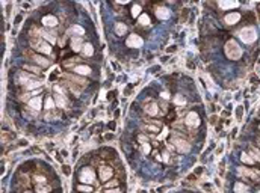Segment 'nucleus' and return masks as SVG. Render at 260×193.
I'll return each instance as SVG.
<instances>
[{
    "instance_id": "c756f323",
    "label": "nucleus",
    "mask_w": 260,
    "mask_h": 193,
    "mask_svg": "<svg viewBox=\"0 0 260 193\" xmlns=\"http://www.w3.org/2000/svg\"><path fill=\"white\" fill-rule=\"evenodd\" d=\"M174 103L178 104V106H183V104L186 103V98H185L183 95H176V97H174Z\"/></svg>"
},
{
    "instance_id": "a18cd8bd",
    "label": "nucleus",
    "mask_w": 260,
    "mask_h": 193,
    "mask_svg": "<svg viewBox=\"0 0 260 193\" xmlns=\"http://www.w3.org/2000/svg\"><path fill=\"white\" fill-rule=\"evenodd\" d=\"M160 97H162L164 100H168V94H166V92H162V94H160Z\"/></svg>"
},
{
    "instance_id": "5701e85b",
    "label": "nucleus",
    "mask_w": 260,
    "mask_h": 193,
    "mask_svg": "<svg viewBox=\"0 0 260 193\" xmlns=\"http://www.w3.org/2000/svg\"><path fill=\"white\" fill-rule=\"evenodd\" d=\"M138 24L139 26H150V18H148V15L147 14H141L139 15V18H138Z\"/></svg>"
},
{
    "instance_id": "423d86ee",
    "label": "nucleus",
    "mask_w": 260,
    "mask_h": 193,
    "mask_svg": "<svg viewBox=\"0 0 260 193\" xmlns=\"http://www.w3.org/2000/svg\"><path fill=\"white\" fill-rule=\"evenodd\" d=\"M185 124L188 125V127H191V128H197L200 125V116L195 112H189V113L186 115V118H185Z\"/></svg>"
},
{
    "instance_id": "b1692460",
    "label": "nucleus",
    "mask_w": 260,
    "mask_h": 193,
    "mask_svg": "<svg viewBox=\"0 0 260 193\" xmlns=\"http://www.w3.org/2000/svg\"><path fill=\"white\" fill-rule=\"evenodd\" d=\"M247 192H248V187L244 182H236L235 184V193H247Z\"/></svg>"
},
{
    "instance_id": "a878e982",
    "label": "nucleus",
    "mask_w": 260,
    "mask_h": 193,
    "mask_svg": "<svg viewBox=\"0 0 260 193\" xmlns=\"http://www.w3.org/2000/svg\"><path fill=\"white\" fill-rule=\"evenodd\" d=\"M41 85H43V83H41L39 80H35V81H29V83H27L24 88H26L27 91H30V89H34V88H39Z\"/></svg>"
},
{
    "instance_id": "f257e3e1",
    "label": "nucleus",
    "mask_w": 260,
    "mask_h": 193,
    "mask_svg": "<svg viewBox=\"0 0 260 193\" xmlns=\"http://www.w3.org/2000/svg\"><path fill=\"white\" fill-rule=\"evenodd\" d=\"M225 56L231 60H239L240 56H242V48L239 47L235 39H230L227 44H225Z\"/></svg>"
},
{
    "instance_id": "2eb2a0df",
    "label": "nucleus",
    "mask_w": 260,
    "mask_h": 193,
    "mask_svg": "<svg viewBox=\"0 0 260 193\" xmlns=\"http://www.w3.org/2000/svg\"><path fill=\"white\" fill-rule=\"evenodd\" d=\"M144 110H145V113L151 115V116H156V115L159 113V106H157L156 103H147V104L144 106Z\"/></svg>"
},
{
    "instance_id": "ea45409f",
    "label": "nucleus",
    "mask_w": 260,
    "mask_h": 193,
    "mask_svg": "<svg viewBox=\"0 0 260 193\" xmlns=\"http://www.w3.org/2000/svg\"><path fill=\"white\" fill-rule=\"evenodd\" d=\"M62 172H64L65 175H70V173H71V168H70V166H67V164H64V166H62Z\"/></svg>"
},
{
    "instance_id": "c03bdc74",
    "label": "nucleus",
    "mask_w": 260,
    "mask_h": 193,
    "mask_svg": "<svg viewBox=\"0 0 260 193\" xmlns=\"http://www.w3.org/2000/svg\"><path fill=\"white\" fill-rule=\"evenodd\" d=\"M195 173H197V175H201V173H203V168H197V169H195Z\"/></svg>"
},
{
    "instance_id": "f3484780",
    "label": "nucleus",
    "mask_w": 260,
    "mask_h": 193,
    "mask_svg": "<svg viewBox=\"0 0 260 193\" xmlns=\"http://www.w3.org/2000/svg\"><path fill=\"white\" fill-rule=\"evenodd\" d=\"M27 104H29L30 109H34L35 112H38V110L41 109V97H34V98H30Z\"/></svg>"
},
{
    "instance_id": "cd10ccee",
    "label": "nucleus",
    "mask_w": 260,
    "mask_h": 193,
    "mask_svg": "<svg viewBox=\"0 0 260 193\" xmlns=\"http://www.w3.org/2000/svg\"><path fill=\"white\" fill-rule=\"evenodd\" d=\"M240 160H242L244 163H248V164H253V163H254V160L251 159V156L247 154V152H244V154L240 156Z\"/></svg>"
},
{
    "instance_id": "9b49d317",
    "label": "nucleus",
    "mask_w": 260,
    "mask_h": 193,
    "mask_svg": "<svg viewBox=\"0 0 260 193\" xmlns=\"http://www.w3.org/2000/svg\"><path fill=\"white\" fill-rule=\"evenodd\" d=\"M41 23H43V26L52 29V27H56V26H58V18H56L55 15H46V17H43Z\"/></svg>"
},
{
    "instance_id": "4468645a",
    "label": "nucleus",
    "mask_w": 260,
    "mask_h": 193,
    "mask_svg": "<svg viewBox=\"0 0 260 193\" xmlns=\"http://www.w3.org/2000/svg\"><path fill=\"white\" fill-rule=\"evenodd\" d=\"M41 36L47 41L50 46L56 42V32H53V30H48V32L47 30H41Z\"/></svg>"
},
{
    "instance_id": "49530a36",
    "label": "nucleus",
    "mask_w": 260,
    "mask_h": 193,
    "mask_svg": "<svg viewBox=\"0 0 260 193\" xmlns=\"http://www.w3.org/2000/svg\"><path fill=\"white\" fill-rule=\"evenodd\" d=\"M240 116H242V107L237 109V118H240Z\"/></svg>"
},
{
    "instance_id": "37998d69",
    "label": "nucleus",
    "mask_w": 260,
    "mask_h": 193,
    "mask_svg": "<svg viewBox=\"0 0 260 193\" xmlns=\"http://www.w3.org/2000/svg\"><path fill=\"white\" fill-rule=\"evenodd\" d=\"M176 50H177V47L171 46V47H168V50H166V51H168V53H173V51H176Z\"/></svg>"
},
{
    "instance_id": "6e6552de",
    "label": "nucleus",
    "mask_w": 260,
    "mask_h": 193,
    "mask_svg": "<svg viewBox=\"0 0 260 193\" xmlns=\"http://www.w3.org/2000/svg\"><path fill=\"white\" fill-rule=\"evenodd\" d=\"M239 175L240 177H245V178H249V180H259V173L254 169H247V168H239Z\"/></svg>"
},
{
    "instance_id": "473e14b6",
    "label": "nucleus",
    "mask_w": 260,
    "mask_h": 193,
    "mask_svg": "<svg viewBox=\"0 0 260 193\" xmlns=\"http://www.w3.org/2000/svg\"><path fill=\"white\" fill-rule=\"evenodd\" d=\"M34 180H35L36 184H46V182H47L46 177H41V175H35V177H34Z\"/></svg>"
},
{
    "instance_id": "c85d7f7f",
    "label": "nucleus",
    "mask_w": 260,
    "mask_h": 193,
    "mask_svg": "<svg viewBox=\"0 0 260 193\" xmlns=\"http://www.w3.org/2000/svg\"><path fill=\"white\" fill-rule=\"evenodd\" d=\"M249 156H251V159L253 160H256V161H260V151H257V149H251L249 151Z\"/></svg>"
},
{
    "instance_id": "a19ab883",
    "label": "nucleus",
    "mask_w": 260,
    "mask_h": 193,
    "mask_svg": "<svg viewBox=\"0 0 260 193\" xmlns=\"http://www.w3.org/2000/svg\"><path fill=\"white\" fill-rule=\"evenodd\" d=\"M105 193H121V190H119L118 187H115V189H106Z\"/></svg>"
},
{
    "instance_id": "393cba45",
    "label": "nucleus",
    "mask_w": 260,
    "mask_h": 193,
    "mask_svg": "<svg viewBox=\"0 0 260 193\" xmlns=\"http://www.w3.org/2000/svg\"><path fill=\"white\" fill-rule=\"evenodd\" d=\"M55 106H56V103H55V100H53L52 97H48L47 100H46V104H44V109H46V110H53V109H55Z\"/></svg>"
},
{
    "instance_id": "79ce46f5",
    "label": "nucleus",
    "mask_w": 260,
    "mask_h": 193,
    "mask_svg": "<svg viewBox=\"0 0 260 193\" xmlns=\"http://www.w3.org/2000/svg\"><path fill=\"white\" fill-rule=\"evenodd\" d=\"M142 148H144V152H150V143H142Z\"/></svg>"
},
{
    "instance_id": "7c9ffc66",
    "label": "nucleus",
    "mask_w": 260,
    "mask_h": 193,
    "mask_svg": "<svg viewBox=\"0 0 260 193\" xmlns=\"http://www.w3.org/2000/svg\"><path fill=\"white\" fill-rule=\"evenodd\" d=\"M24 69H26V71H32V72H35V74H39V68L30 65V64H26V65H24Z\"/></svg>"
},
{
    "instance_id": "4be33fe9",
    "label": "nucleus",
    "mask_w": 260,
    "mask_h": 193,
    "mask_svg": "<svg viewBox=\"0 0 260 193\" xmlns=\"http://www.w3.org/2000/svg\"><path fill=\"white\" fill-rule=\"evenodd\" d=\"M127 32V26L124 23H117L115 24V33L118 35V36H123V35Z\"/></svg>"
},
{
    "instance_id": "1a4fd4ad",
    "label": "nucleus",
    "mask_w": 260,
    "mask_h": 193,
    "mask_svg": "<svg viewBox=\"0 0 260 193\" xmlns=\"http://www.w3.org/2000/svg\"><path fill=\"white\" fill-rule=\"evenodd\" d=\"M112 175H114V169L109 168V166H101L100 170H98V177H100V180L103 182H107V180H109Z\"/></svg>"
},
{
    "instance_id": "2f4dec72",
    "label": "nucleus",
    "mask_w": 260,
    "mask_h": 193,
    "mask_svg": "<svg viewBox=\"0 0 260 193\" xmlns=\"http://www.w3.org/2000/svg\"><path fill=\"white\" fill-rule=\"evenodd\" d=\"M73 32H74V33H77V36H79V35H83V33H85V29H83L82 26L76 24V26L73 27Z\"/></svg>"
},
{
    "instance_id": "f03ea898",
    "label": "nucleus",
    "mask_w": 260,
    "mask_h": 193,
    "mask_svg": "<svg viewBox=\"0 0 260 193\" xmlns=\"http://www.w3.org/2000/svg\"><path fill=\"white\" fill-rule=\"evenodd\" d=\"M32 47L35 48L38 53H43V55H52V46L46 42V41H43V39H39L38 36H34V41L30 42Z\"/></svg>"
},
{
    "instance_id": "9d476101",
    "label": "nucleus",
    "mask_w": 260,
    "mask_h": 193,
    "mask_svg": "<svg viewBox=\"0 0 260 193\" xmlns=\"http://www.w3.org/2000/svg\"><path fill=\"white\" fill-rule=\"evenodd\" d=\"M30 59L32 60H35V64H38L39 67H43V68H47L52 65V60H48L46 57H43L41 55H30Z\"/></svg>"
},
{
    "instance_id": "6ab92c4d",
    "label": "nucleus",
    "mask_w": 260,
    "mask_h": 193,
    "mask_svg": "<svg viewBox=\"0 0 260 193\" xmlns=\"http://www.w3.org/2000/svg\"><path fill=\"white\" fill-rule=\"evenodd\" d=\"M53 100H55V103H56V106L61 107V109H64V107L67 106V100H65V98H64V95H61V94H55Z\"/></svg>"
},
{
    "instance_id": "20e7f679",
    "label": "nucleus",
    "mask_w": 260,
    "mask_h": 193,
    "mask_svg": "<svg viewBox=\"0 0 260 193\" xmlns=\"http://www.w3.org/2000/svg\"><path fill=\"white\" fill-rule=\"evenodd\" d=\"M173 145L174 148L177 149L178 152H182V154H186V152H189L191 149V145L188 140H185V139H182V137H173Z\"/></svg>"
},
{
    "instance_id": "a211bd4d",
    "label": "nucleus",
    "mask_w": 260,
    "mask_h": 193,
    "mask_svg": "<svg viewBox=\"0 0 260 193\" xmlns=\"http://www.w3.org/2000/svg\"><path fill=\"white\" fill-rule=\"evenodd\" d=\"M156 17H157L159 20H166V18L169 17V11H168L166 8H157V9H156Z\"/></svg>"
},
{
    "instance_id": "dca6fc26",
    "label": "nucleus",
    "mask_w": 260,
    "mask_h": 193,
    "mask_svg": "<svg viewBox=\"0 0 260 193\" xmlns=\"http://www.w3.org/2000/svg\"><path fill=\"white\" fill-rule=\"evenodd\" d=\"M71 48L74 51H79L83 48V44H82V36H73L71 39Z\"/></svg>"
},
{
    "instance_id": "f704fd0d",
    "label": "nucleus",
    "mask_w": 260,
    "mask_h": 193,
    "mask_svg": "<svg viewBox=\"0 0 260 193\" xmlns=\"http://www.w3.org/2000/svg\"><path fill=\"white\" fill-rule=\"evenodd\" d=\"M112 187H118V181L117 180H112V181L105 184V189H112Z\"/></svg>"
},
{
    "instance_id": "c9c22d12",
    "label": "nucleus",
    "mask_w": 260,
    "mask_h": 193,
    "mask_svg": "<svg viewBox=\"0 0 260 193\" xmlns=\"http://www.w3.org/2000/svg\"><path fill=\"white\" fill-rule=\"evenodd\" d=\"M145 130H148L151 133H159V127L157 125H145Z\"/></svg>"
},
{
    "instance_id": "72a5a7b5",
    "label": "nucleus",
    "mask_w": 260,
    "mask_h": 193,
    "mask_svg": "<svg viewBox=\"0 0 260 193\" xmlns=\"http://www.w3.org/2000/svg\"><path fill=\"white\" fill-rule=\"evenodd\" d=\"M139 12H141V6L135 5V6L132 8V15H133V17H138V18H139Z\"/></svg>"
},
{
    "instance_id": "bb28decb",
    "label": "nucleus",
    "mask_w": 260,
    "mask_h": 193,
    "mask_svg": "<svg viewBox=\"0 0 260 193\" xmlns=\"http://www.w3.org/2000/svg\"><path fill=\"white\" fill-rule=\"evenodd\" d=\"M50 192V187L46 186V184H38L36 186V193H48Z\"/></svg>"
},
{
    "instance_id": "4c0bfd02",
    "label": "nucleus",
    "mask_w": 260,
    "mask_h": 193,
    "mask_svg": "<svg viewBox=\"0 0 260 193\" xmlns=\"http://www.w3.org/2000/svg\"><path fill=\"white\" fill-rule=\"evenodd\" d=\"M77 190H80V192H91L92 187L91 186H77Z\"/></svg>"
},
{
    "instance_id": "ddd939ff",
    "label": "nucleus",
    "mask_w": 260,
    "mask_h": 193,
    "mask_svg": "<svg viewBox=\"0 0 260 193\" xmlns=\"http://www.w3.org/2000/svg\"><path fill=\"white\" fill-rule=\"evenodd\" d=\"M74 72H76L77 76H89L92 71H91V68H89L88 65L79 64V65H76V67H74Z\"/></svg>"
},
{
    "instance_id": "58836bf2",
    "label": "nucleus",
    "mask_w": 260,
    "mask_h": 193,
    "mask_svg": "<svg viewBox=\"0 0 260 193\" xmlns=\"http://www.w3.org/2000/svg\"><path fill=\"white\" fill-rule=\"evenodd\" d=\"M79 60H80V59H76V57H73V59H68V62H65L64 65H65L67 68H70L73 64H76V62H79Z\"/></svg>"
},
{
    "instance_id": "e433bc0d",
    "label": "nucleus",
    "mask_w": 260,
    "mask_h": 193,
    "mask_svg": "<svg viewBox=\"0 0 260 193\" xmlns=\"http://www.w3.org/2000/svg\"><path fill=\"white\" fill-rule=\"evenodd\" d=\"M71 79L74 80L76 83H80L82 86H86V80H83V79H80V77H76V76H71Z\"/></svg>"
},
{
    "instance_id": "39448f33",
    "label": "nucleus",
    "mask_w": 260,
    "mask_h": 193,
    "mask_svg": "<svg viewBox=\"0 0 260 193\" xmlns=\"http://www.w3.org/2000/svg\"><path fill=\"white\" fill-rule=\"evenodd\" d=\"M79 178H80V181L82 182H91L95 180V172L92 168H83L80 170V175H79Z\"/></svg>"
},
{
    "instance_id": "f8f14e48",
    "label": "nucleus",
    "mask_w": 260,
    "mask_h": 193,
    "mask_svg": "<svg viewBox=\"0 0 260 193\" xmlns=\"http://www.w3.org/2000/svg\"><path fill=\"white\" fill-rule=\"evenodd\" d=\"M239 20H240V14H239V12H230V14H227V15L224 17L225 24H228V26L236 24Z\"/></svg>"
},
{
    "instance_id": "412c9836",
    "label": "nucleus",
    "mask_w": 260,
    "mask_h": 193,
    "mask_svg": "<svg viewBox=\"0 0 260 193\" xmlns=\"http://www.w3.org/2000/svg\"><path fill=\"white\" fill-rule=\"evenodd\" d=\"M219 6L222 8V9H230V8H237L239 6V3L237 2H228V0H224V2H219Z\"/></svg>"
},
{
    "instance_id": "7ed1b4c3",
    "label": "nucleus",
    "mask_w": 260,
    "mask_h": 193,
    "mask_svg": "<svg viewBox=\"0 0 260 193\" xmlns=\"http://www.w3.org/2000/svg\"><path fill=\"white\" fill-rule=\"evenodd\" d=\"M239 38H240L245 44H251V42H254V41H256V38H257V32H256V29H254V27H244V29L239 32Z\"/></svg>"
},
{
    "instance_id": "aec40b11",
    "label": "nucleus",
    "mask_w": 260,
    "mask_h": 193,
    "mask_svg": "<svg viewBox=\"0 0 260 193\" xmlns=\"http://www.w3.org/2000/svg\"><path fill=\"white\" fill-rule=\"evenodd\" d=\"M82 53L85 55V56H92V55H94V47H92V44H91V42L83 44Z\"/></svg>"
},
{
    "instance_id": "0eeeda50",
    "label": "nucleus",
    "mask_w": 260,
    "mask_h": 193,
    "mask_svg": "<svg viewBox=\"0 0 260 193\" xmlns=\"http://www.w3.org/2000/svg\"><path fill=\"white\" fill-rule=\"evenodd\" d=\"M127 47H130V48H139V47H142V44H144V41H142V38L139 36V35H130L129 38H127Z\"/></svg>"
},
{
    "instance_id": "de8ad7c7",
    "label": "nucleus",
    "mask_w": 260,
    "mask_h": 193,
    "mask_svg": "<svg viewBox=\"0 0 260 193\" xmlns=\"http://www.w3.org/2000/svg\"><path fill=\"white\" fill-rule=\"evenodd\" d=\"M24 193H32V192H30V190H26V192H24Z\"/></svg>"
}]
</instances>
